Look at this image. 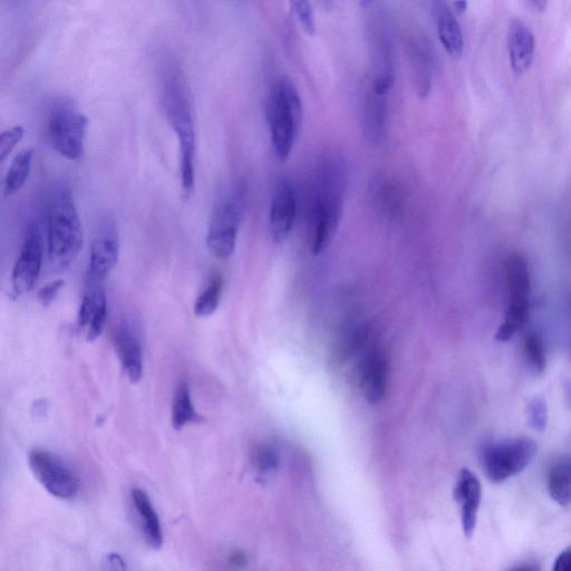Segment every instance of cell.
Segmentation results:
<instances>
[{"instance_id":"4fadbf2b","label":"cell","mask_w":571,"mask_h":571,"mask_svg":"<svg viewBox=\"0 0 571 571\" xmlns=\"http://www.w3.org/2000/svg\"><path fill=\"white\" fill-rule=\"evenodd\" d=\"M116 354L122 369L132 384H137L143 374V351L137 324L123 318L114 336Z\"/></svg>"},{"instance_id":"5b68a950","label":"cell","mask_w":571,"mask_h":571,"mask_svg":"<svg viewBox=\"0 0 571 571\" xmlns=\"http://www.w3.org/2000/svg\"><path fill=\"white\" fill-rule=\"evenodd\" d=\"M505 280L508 293L503 321L496 334L498 342H508L524 328L530 315L531 278L524 256L514 253L505 260Z\"/></svg>"},{"instance_id":"e575fe53","label":"cell","mask_w":571,"mask_h":571,"mask_svg":"<svg viewBox=\"0 0 571 571\" xmlns=\"http://www.w3.org/2000/svg\"><path fill=\"white\" fill-rule=\"evenodd\" d=\"M509 571H538V569L534 565L524 564L511 568Z\"/></svg>"},{"instance_id":"7402d4cb","label":"cell","mask_w":571,"mask_h":571,"mask_svg":"<svg viewBox=\"0 0 571 571\" xmlns=\"http://www.w3.org/2000/svg\"><path fill=\"white\" fill-rule=\"evenodd\" d=\"M438 34L445 51L454 58L461 56L464 42L456 16L448 7H441L437 16Z\"/></svg>"},{"instance_id":"74e56055","label":"cell","mask_w":571,"mask_h":571,"mask_svg":"<svg viewBox=\"0 0 571 571\" xmlns=\"http://www.w3.org/2000/svg\"><path fill=\"white\" fill-rule=\"evenodd\" d=\"M566 396H567V400L569 402V405L571 406V381L566 385Z\"/></svg>"},{"instance_id":"d590c367","label":"cell","mask_w":571,"mask_h":571,"mask_svg":"<svg viewBox=\"0 0 571 571\" xmlns=\"http://www.w3.org/2000/svg\"><path fill=\"white\" fill-rule=\"evenodd\" d=\"M454 8H456V11L458 13H463L464 11H466L468 3L466 2H458V3H454Z\"/></svg>"},{"instance_id":"7a4b0ae2","label":"cell","mask_w":571,"mask_h":571,"mask_svg":"<svg viewBox=\"0 0 571 571\" xmlns=\"http://www.w3.org/2000/svg\"><path fill=\"white\" fill-rule=\"evenodd\" d=\"M163 106L170 127L180 143V172L183 196L190 198L196 187V129L187 87L178 73L167 77Z\"/></svg>"},{"instance_id":"8d00e7d4","label":"cell","mask_w":571,"mask_h":571,"mask_svg":"<svg viewBox=\"0 0 571 571\" xmlns=\"http://www.w3.org/2000/svg\"><path fill=\"white\" fill-rule=\"evenodd\" d=\"M532 7L536 8L537 11H544V9L547 6V3L545 2H531L529 3Z\"/></svg>"},{"instance_id":"d4e9b609","label":"cell","mask_w":571,"mask_h":571,"mask_svg":"<svg viewBox=\"0 0 571 571\" xmlns=\"http://www.w3.org/2000/svg\"><path fill=\"white\" fill-rule=\"evenodd\" d=\"M522 353L529 369L535 374H543L547 367V355L543 338L534 331L522 338Z\"/></svg>"},{"instance_id":"ac0fdd59","label":"cell","mask_w":571,"mask_h":571,"mask_svg":"<svg viewBox=\"0 0 571 571\" xmlns=\"http://www.w3.org/2000/svg\"><path fill=\"white\" fill-rule=\"evenodd\" d=\"M131 499L137 511L145 541L151 548L159 550L163 545V531L150 497L144 490L135 488L131 492Z\"/></svg>"},{"instance_id":"e0dca14e","label":"cell","mask_w":571,"mask_h":571,"mask_svg":"<svg viewBox=\"0 0 571 571\" xmlns=\"http://www.w3.org/2000/svg\"><path fill=\"white\" fill-rule=\"evenodd\" d=\"M508 50L512 70L516 74L528 71L535 54V37L529 27L520 21L511 23L508 33Z\"/></svg>"},{"instance_id":"2e32d148","label":"cell","mask_w":571,"mask_h":571,"mask_svg":"<svg viewBox=\"0 0 571 571\" xmlns=\"http://www.w3.org/2000/svg\"><path fill=\"white\" fill-rule=\"evenodd\" d=\"M390 363L385 354L375 351L366 357L362 366L360 386L364 399L379 404L389 389Z\"/></svg>"},{"instance_id":"52a82bcc","label":"cell","mask_w":571,"mask_h":571,"mask_svg":"<svg viewBox=\"0 0 571 571\" xmlns=\"http://www.w3.org/2000/svg\"><path fill=\"white\" fill-rule=\"evenodd\" d=\"M537 450V443L527 437L491 443L481 454L483 472L492 483L505 482L524 471Z\"/></svg>"},{"instance_id":"ba28073f","label":"cell","mask_w":571,"mask_h":571,"mask_svg":"<svg viewBox=\"0 0 571 571\" xmlns=\"http://www.w3.org/2000/svg\"><path fill=\"white\" fill-rule=\"evenodd\" d=\"M28 463L35 478L53 497L71 500L79 493V479L56 454L36 449L29 453Z\"/></svg>"},{"instance_id":"1f68e13d","label":"cell","mask_w":571,"mask_h":571,"mask_svg":"<svg viewBox=\"0 0 571 571\" xmlns=\"http://www.w3.org/2000/svg\"><path fill=\"white\" fill-rule=\"evenodd\" d=\"M551 571H571V546L561 551Z\"/></svg>"},{"instance_id":"277c9868","label":"cell","mask_w":571,"mask_h":571,"mask_svg":"<svg viewBox=\"0 0 571 571\" xmlns=\"http://www.w3.org/2000/svg\"><path fill=\"white\" fill-rule=\"evenodd\" d=\"M245 210V192L239 186L225 189L217 198L207 235V246L216 258L226 260L234 255Z\"/></svg>"},{"instance_id":"3957f363","label":"cell","mask_w":571,"mask_h":571,"mask_svg":"<svg viewBox=\"0 0 571 571\" xmlns=\"http://www.w3.org/2000/svg\"><path fill=\"white\" fill-rule=\"evenodd\" d=\"M267 118L274 151L284 161L293 151L303 122L302 100L289 77H280L270 91Z\"/></svg>"},{"instance_id":"d6a6232c","label":"cell","mask_w":571,"mask_h":571,"mask_svg":"<svg viewBox=\"0 0 571 571\" xmlns=\"http://www.w3.org/2000/svg\"><path fill=\"white\" fill-rule=\"evenodd\" d=\"M106 560H108L109 571H127V563L120 555L111 554Z\"/></svg>"},{"instance_id":"83f0119b","label":"cell","mask_w":571,"mask_h":571,"mask_svg":"<svg viewBox=\"0 0 571 571\" xmlns=\"http://www.w3.org/2000/svg\"><path fill=\"white\" fill-rule=\"evenodd\" d=\"M528 423L531 429L544 432L548 424L547 403L540 396L532 398L527 406Z\"/></svg>"},{"instance_id":"603a6c76","label":"cell","mask_w":571,"mask_h":571,"mask_svg":"<svg viewBox=\"0 0 571 571\" xmlns=\"http://www.w3.org/2000/svg\"><path fill=\"white\" fill-rule=\"evenodd\" d=\"M200 415L195 409L191 398L189 384L181 381L174 392L172 403V425L177 431L186 428L191 423L198 422Z\"/></svg>"},{"instance_id":"ffe728a7","label":"cell","mask_w":571,"mask_h":571,"mask_svg":"<svg viewBox=\"0 0 571 571\" xmlns=\"http://www.w3.org/2000/svg\"><path fill=\"white\" fill-rule=\"evenodd\" d=\"M387 116L386 95L377 93L372 86L364 102V130L370 141L379 142L384 134Z\"/></svg>"},{"instance_id":"f546056e","label":"cell","mask_w":571,"mask_h":571,"mask_svg":"<svg viewBox=\"0 0 571 571\" xmlns=\"http://www.w3.org/2000/svg\"><path fill=\"white\" fill-rule=\"evenodd\" d=\"M25 130L22 125H16L8 129L0 135V160L5 161L11 154L19 142L24 138Z\"/></svg>"},{"instance_id":"cb8c5ba5","label":"cell","mask_w":571,"mask_h":571,"mask_svg":"<svg viewBox=\"0 0 571 571\" xmlns=\"http://www.w3.org/2000/svg\"><path fill=\"white\" fill-rule=\"evenodd\" d=\"M35 150L24 149L17 154L6 174L4 193L12 197L21 190L32 172Z\"/></svg>"},{"instance_id":"f1b7e54d","label":"cell","mask_w":571,"mask_h":571,"mask_svg":"<svg viewBox=\"0 0 571 571\" xmlns=\"http://www.w3.org/2000/svg\"><path fill=\"white\" fill-rule=\"evenodd\" d=\"M290 5L293 7V11L303 31L309 36L315 35L316 22L312 4L305 2V0H296V2L290 3Z\"/></svg>"},{"instance_id":"8fae6325","label":"cell","mask_w":571,"mask_h":571,"mask_svg":"<svg viewBox=\"0 0 571 571\" xmlns=\"http://www.w3.org/2000/svg\"><path fill=\"white\" fill-rule=\"evenodd\" d=\"M45 255V243L40 227L28 229L21 253L12 274V286L17 295L31 292L40 277Z\"/></svg>"},{"instance_id":"9a60e30c","label":"cell","mask_w":571,"mask_h":571,"mask_svg":"<svg viewBox=\"0 0 571 571\" xmlns=\"http://www.w3.org/2000/svg\"><path fill=\"white\" fill-rule=\"evenodd\" d=\"M297 218V200L292 186L280 181L270 203L269 226L277 243H283L292 232Z\"/></svg>"},{"instance_id":"8992f818","label":"cell","mask_w":571,"mask_h":571,"mask_svg":"<svg viewBox=\"0 0 571 571\" xmlns=\"http://www.w3.org/2000/svg\"><path fill=\"white\" fill-rule=\"evenodd\" d=\"M87 129L89 119L69 100L57 101L48 112L47 139L67 160H79L83 156Z\"/></svg>"},{"instance_id":"4316f807","label":"cell","mask_w":571,"mask_h":571,"mask_svg":"<svg viewBox=\"0 0 571 571\" xmlns=\"http://www.w3.org/2000/svg\"><path fill=\"white\" fill-rule=\"evenodd\" d=\"M250 461L261 476H269L279 467L278 452L272 445L261 443L251 451Z\"/></svg>"},{"instance_id":"5bb4252c","label":"cell","mask_w":571,"mask_h":571,"mask_svg":"<svg viewBox=\"0 0 571 571\" xmlns=\"http://www.w3.org/2000/svg\"><path fill=\"white\" fill-rule=\"evenodd\" d=\"M454 499H456L460 510L464 535L470 538L477 527L482 487L476 474L469 469L464 468L459 472L456 486H454Z\"/></svg>"},{"instance_id":"44dd1931","label":"cell","mask_w":571,"mask_h":571,"mask_svg":"<svg viewBox=\"0 0 571 571\" xmlns=\"http://www.w3.org/2000/svg\"><path fill=\"white\" fill-rule=\"evenodd\" d=\"M377 209L389 218H398L404 209V193L398 182L390 179L380 180L374 189Z\"/></svg>"},{"instance_id":"4dcf8cb0","label":"cell","mask_w":571,"mask_h":571,"mask_svg":"<svg viewBox=\"0 0 571 571\" xmlns=\"http://www.w3.org/2000/svg\"><path fill=\"white\" fill-rule=\"evenodd\" d=\"M64 286L63 280L57 279L53 280L50 284H47L40 290L38 293V300H40L43 306L51 305L58 294H60L62 288Z\"/></svg>"},{"instance_id":"7c38bea8","label":"cell","mask_w":571,"mask_h":571,"mask_svg":"<svg viewBox=\"0 0 571 571\" xmlns=\"http://www.w3.org/2000/svg\"><path fill=\"white\" fill-rule=\"evenodd\" d=\"M106 318H108V303L103 284L86 279L79 309V328L87 342H94L102 335Z\"/></svg>"},{"instance_id":"484cf974","label":"cell","mask_w":571,"mask_h":571,"mask_svg":"<svg viewBox=\"0 0 571 571\" xmlns=\"http://www.w3.org/2000/svg\"><path fill=\"white\" fill-rule=\"evenodd\" d=\"M224 282L220 275L211 277L205 290L199 295L195 304V315L198 317H209L215 314L220 304Z\"/></svg>"},{"instance_id":"836d02e7","label":"cell","mask_w":571,"mask_h":571,"mask_svg":"<svg viewBox=\"0 0 571 571\" xmlns=\"http://www.w3.org/2000/svg\"><path fill=\"white\" fill-rule=\"evenodd\" d=\"M246 561L247 558L245 554L240 553V551H237V553L232 554L229 558V564L234 567L244 566L246 564Z\"/></svg>"},{"instance_id":"6da1fadb","label":"cell","mask_w":571,"mask_h":571,"mask_svg":"<svg viewBox=\"0 0 571 571\" xmlns=\"http://www.w3.org/2000/svg\"><path fill=\"white\" fill-rule=\"evenodd\" d=\"M84 231L69 186L54 188L47 207V258L53 273L73 265L83 246Z\"/></svg>"},{"instance_id":"d6986e66","label":"cell","mask_w":571,"mask_h":571,"mask_svg":"<svg viewBox=\"0 0 571 571\" xmlns=\"http://www.w3.org/2000/svg\"><path fill=\"white\" fill-rule=\"evenodd\" d=\"M550 498L560 507L571 505V457L560 456L551 462L547 474Z\"/></svg>"},{"instance_id":"9c48e42d","label":"cell","mask_w":571,"mask_h":571,"mask_svg":"<svg viewBox=\"0 0 571 571\" xmlns=\"http://www.w3.org/2000/svg\"><path fill=\"white\" fill-rule=\"evenodd\" d=\"M332 186L333 183L328 182L327 188L319 192L312 211L311 248L315 256L321 255L331 244L342 218L341 193Z\"/></svg>"},{"instance_id":"30bf717a","label":"cell","mask_w":571,"mask_h":571,"mask_svg":"<svg viewBox=\"0 0 571 571\" xmlns=\"http://www.w3.org/2000/svg\"><path fill=\"white\" fill-rule=\"evenodd\" d=\"M119 256L120 234L118 226L113 219L105 218L101 221L93 239L86 279L103 284L115 266L118 265Z\"/></svg>"}]
</instances>
